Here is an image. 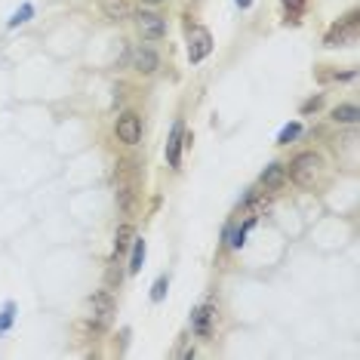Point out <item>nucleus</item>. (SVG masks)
I'll use <instances>...</instances> for the list:
<instances>
[{
	"label": "nucleus",
	"instance_id": "nucleus-6",
	"mask_svg": "<svg viewBox=\"0 0 360 360\" xmlns=\"http://www.w3.org/2000/svg\"><path fill=\"white\" fill-rule=\"evenodd\" d=\"M129 65L139 71V75H154V71L160 68V56L151 50V46H136L133 53H129Z\"/></svg>",
	"mask_w": 360,
	"mask_h": 360
},
{
	"label": "nucleus",
	"instance_id": "nucleus-1",
	"mask_svg": "<svg viewBox=\"0 0 360 360\" xmlns=\"http://www.w3.org/2000/svg\"><path fill=\"white\" fill-rule=\"evenodd\" d=\"M321 167L323 160L317 158L314 151H302L290 160V169H286V179H292L299 188H314L317 176H321Z\"/></svg>",
	"mask_w": 360,
	"mask_h": 360
},
{
	"label": "nucleus",
	"instance_id": "nucleus-13",
	"mask_svg": "<svg viewBox=\"0 0 360 360\" xmlns=\"http://www.w3.org/2000/svg\"><path fill=\"white\" fill-rule=\"evenodd\" d=\"M102 10L108 19H124L129 13V6H127V0H102Z\"/></svg>",
	"mask_w": 360,
	"mask_h": 360
},
{
	"label": "nucleus",
	"instance_id": "nucleus-17",
	"mask_svg": "<svg viewBox=\"0 0 360 360\" xmlns=\"http://www.w3.org/2000/svg\"><path fill=\"white\" fill-rule=\"evenodd\" d=\"M299 133H302V124H286V127L281 129V136H277V145H290Z\"/></svg>",
	"mask_w": 360,
	"mask_h": 360
},
{
	"label": "nucleus",
	"instance_id": "nucleus-8",
	"mask_svg": "<svg viewBox=\"0 0 360 360\" xmlns=\"http://www.w3.org/2000/svg\"><path fill=\"white\" fill-rule=\"evenodd\" d=\"M182 136H185L182 120H176V124H173V133H169V142H167V163H169L173 169H179V163H182Z\"/></svg>",
	"mask_w": 360,
	"mask_h": 360
},
{
	"label": "nucleus",
	"instance_id": "nucleus-11",
	"mask_svg": "<svg viewBox=\"0 0 360 360\" xmlns=\"http://www.w3.org/2000/svg\"><path fill=\"white\" fill-rule=\"evenodd\" d=\"M129 243H133V225H120L117 234H114V252H117V256H124Z\"/></svg>",
	"mask_w": 360,
	"mask_h": 360
},
{
	"label": "nucleus",
	"instance_id": "nucleus-15",
	"mask_svg": "<svg viewBox=\"0 0 360 360\" xmlns=\"http://www.w3.org/2000/svg\"><path fill=\"white\" fill-rule=\"evenodd\" d=\"M15 321V302H6L4 311H0V333H6Z\"/></svg>",
	"mask_w": 360,
	"mask_h": 360
},
{
	"label": "nucleus",
	"instance_id": "nucleus-16",
	"mask_svg": "<svg viewBox=\"0 0 360 360\" xmlns=\"http://www.w3.org/2000/svg\"><path fill=\"white\" fill-rule=\"evenodd\" d=\"M281 4H283V10L292 22H299V15L305 13V0H281Z\"/></svg>",
	"mask_w": 360,
	"mask_h": 360
},
{
	"label": "nucleus",
	"instance_id": "nucleus-21",
	"mask_svg": "<svg viewBox=\"0 0 360 360\" xmlns=\"http://www.w3.org/2000/svg\"><path fill=\"white\" fill-rule=\"evenodd\" d=\"M250 4H252V0H237V6H240V10H247Z\"/></svg>",
	"mask_w": 360,
	"mask_h": 360
},
{
	"label": "nucleus",
	"instance_id": "nucleus-4",
	"mask_svg": "<svg viewBox=\"0 0 360 360\" xmlns=\"http://www.w3.org/2000/svg\"><path fill=\"white\" fill-rule=\"evenodd\" d=\"M136 28H139V34H142V40H160L163 34H167V22H163V15L148 13V10L136 13Z\"/></svg>",
	"mask_w": 360,
	"mask_h": 360
},
{
	"label": "nucleus",
	"instance_id": "nucleus-3",
	"mask_svg": "<svg viewBox=\"0 0 360 360\" xmlns=\"http://www.w3.org/2000/svg\"><path fill=\"white\" fill-rule=\"evenodd\" d=\"M114 133L124 145H139V139H142V117L133 111H124L117 117V124H114Z\"/></svg>",
	"mask_w": 360,
	"mask_h": 360
},
{
	"label": "nucleus",
	"instance_id": "nucleus-14",
	"mask_svg": "<svg viewBox=\"0 0 360 360\" xmlns=\"http://www.w3.org/2000/svg\"><path fill=\"white\" fill-rule=\"evenodd\" d=\"M145 265V240L139 237V240L133 243V256H129V274H139Z\"/></svg>",
	"mask_w": 360,
	"mask_h": 360
},
{
	"label": "nucleus",
	"instance_id": "nucleus-20",
	"mask_svg": "<svg viewBox=\"0 0 360 360\" xmlns=\"http://www.w3.org/2000/svg\"><path fill=\"white\" fill-rule=\"evenodd\" d=\"M321 102H323V96H314V99H308L305 105H302V111H317V108H321Z\"/></svg>",
	"mask_w": 360,
	"mask_h": 360
},
{
	"label": "nucleus",
	"instance_id": "nucleus-7",
	"mask_svg": "<svg viewBox=\"0 0 360 360\" xmlns=\"http://www.w3.org/2000/svg\"><path fill=\"white\" fill-rule=\"evenodd\" d=\"M114 314V299L108 296V290H99L93 296V317H96V330H105Z\"/></svg>",
	"mask_w": 360,
	"mask_h": 360
},
{
	"label": "nucleus",
	"instance_id": "nucleus-22",
	"mask_svg": "<svg viewBox=\"0 0 360 360\" xmlns=\"http://www.w3.org/2000/svg\"><path fill=\"white\" fill-rule=\"evenodd\" d=\"M142 4H160V0H142Z\"/></svg>",
	"mask_w": 360,
	"mask_h": 360
},
{
	"label": "nucleus",
	"instance_id": "nucleus-18",
	"mask_svg": "<svg viewBox=\"0 0 360 360\" xmlns=\"http://www.w3.org/2000/svg\"><path fill=\"white\" fill-rule=\"evenodd\" d=\"M31 15H34V6L31 4H25V6H19V10H15V15L10 19V28H15V25H22V22H28Z\"/></svg>",
	"mask_w": 360,
	"mask_h": 360
},
{
	"label": "nucleus",
	"instance_id": "nucleus-2",
	"mask_svg": "<svg viewBox=\"0 0 360 360\" xmlns=\"http://www.w3.org/2000/svg\"><path fill=\"white\" fill-rule=\"evenodd\" d=\"M210 50H212L210 31L200 28V25H191V28H188V62H191V65L203 62V59L210 56Z\"/></svg>",
	"mask_w": 360,
	"mask_h": 360
},
{
	"label": "nucleus",
	"instance_id": "nucleus-10",
	"mask_svg": "<svg viewBox=\"0 0 360 360\" xmlns=\"http://www.w3.org/2000/svg\"><path fill=\"white\" fill-rule=\"evenodd\" d=\"M262 185H265V191H281L286 185V167L283 163H268L265 169H262Z\"/></svg>",
	"mask_w": 360,
	"mask_h": 360
},
{
	"label": "nucleus",
	"instance_id": "nucleus-19",
	"mask_svg": "<svg viewBox=\"0 0 360 360\" xmlns=\"http://www.w3.org/2000/svg\"><path fill=\"white\" fill-rule=\"evenodd\" d=\"M167 286H169L167 277H158V283L151 286V302H163V296H167Z\"/></svg>",
	"mask_w": 360,
	"mask_h": 360
},
{
	"label": "nucleus",
	"instance_id": "nucleus-5",
	"mask_svg": "<svg viewBox=\"0 0 360 360\" xmlns=\"http://www.w3.org/2000/svg\"><path fill=\"white\" fill-rule=\"evenodd\" d=\"M357 37V13H348L339 25H333V31L326 34V46H342V44H351Z\"/></svg>",
	"mask_w": 360,
	"mask_h": 360
},
{
	"label": "nucleus",
	"instance_id": "nucleus-9",
	"mask_svg": "<svg viewBox=\"0 0 360 360\" xmlns=\"http://www.w3.org/2000/svg\"><path fill=\"white\" fill-rule=\"evenodd\" d=\"M212 321H216V305H200V308L191 314L194 333H198L200 339H207V335L212 333Z\"/></svg>",
	"mask_w": 360,
	"mask_h": 360
},
{
	"label": "nucleus",
	"instance_id": "nucleus-12",
	"mask_svg": "<svg viewBox=\"0 0 360 360\" xmlns=\"http://www.w3.org/2000/svg\"><path fill=\"white\" fill-rule=\"evenodd\" d=\"M357 117H360L357 105H339V108L333 111V120H335V124H357Z\"/></svg>",
	"mask_w": 360,
	"mask_h": 360
}]
</instances>
